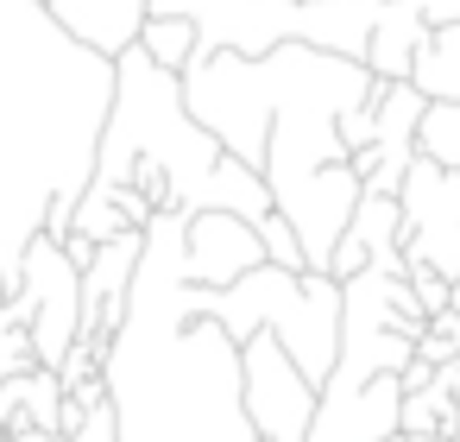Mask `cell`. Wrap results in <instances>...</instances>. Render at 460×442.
<instances>
[{
	"label": "cell",
	"mask_w": 460,
	"mask_h": 442,
	"mask_svg": "<svg viewBox=\"0 0 460 442\" xmlns=\"http://www.w3.org/2000/svg\"><path fill=\"white\" fill-rule=\"evenodd\" d=\"M177 77H183L190 114L240 165H252L265 177L278 215L303 240L309 272H328V259L359 209V171L341 140V114L378 89L372 64L284 39L259 58L196 51Z\"/></svg>",
	"instance_id": "6da1fadb"
},
{
	"label": "cell",
	"mask_w": 460,
	"mask_h": 442,
	"mask_svg": "<svg viewBox=\"0 0 460 442\" xmlns=\"http://www.w3.org/2000/svg\"><path fill=\"white\" fill-rule=\"evenodd\" d=\"M114 102V58L76 45L45 0H0V284L39 234L70 240Z\"/></svg>",
	"instance_id": "7a4b0ae2"
},
{
	"label": "cell",
	"mask_w": 460,
	"mask_h": 442,
	"mask_svg": "<svg viewBox=\"0 0 460 442\" xmlns=\"http://www.w3.org/2000/svg\"><path fill=\"white\" fill-rule=\"evenodd\" d=\"M102 373L120 417V442H259L246 417L240 341L221 316H202L190 303L183 209H158L146 221V253Z\"/></svg>",
	"instance_id": "3957f363"
},
{
	"label": "cell",
	"mask_w": 460,
	"mask_h": 442,
	"mask_svg": "<svg viewBox=\"0 0 460 442\" xmlns=\"http://www.w3.org/2000/svg\"><path fill=\"white\" fill-rule=\"evenodd\" d=\"M139 171H164L171 184V209L202 215V209H234L246 221L271 215V190L252 165H240L183 102V77L164 70L158 58H146L139 45L114 58V102H108V127L95 146V177L76 203L70 234L95 247V221L108 209V196L120 184H133Z\"/></svg>",
	"instance_id": "277c9868"
},
{
	"label": "cell",
	"mask_w": 460,
	"mask_h": 442,
	"mask_svg": "<svg viewBox=\"0 0 460 442\" xmlns=\"http://www.w3.org/2000/svg\"><path fill=\"white\" fill-rule=\"evenodd\" d=\"M190 303L202 316H221L234 341H246L252 329H271L315 385L334 366V347H341V278L334 272H296V266L259 259L234 284H190Z\"/></svg>",
	"instance_id": "5b68a950"
},
{
	"label": "cell",
	"mask_w": 460,
	"mask_h": 442,
	"mask_svg": "<svg viewBox=\"0 0 460 442\" xmlns=\"http://www.w3.org/2000/svg\"><path fill=\"white\" fill-rule=\"evenodd\" d=\"M152 14H190L196 51H271L284 39L366 58L385 0H152Z\"/></svg>",
	"instance_id": "8992f818"
},
{
	"label": "cell",
	"mask_w": 460,
	"mask_h": 442,
	"mask_svg": "<svg viewBox=\"0 0 460 442\" xmlns=\"http://www.w3.org/2000/svg\"><path fill=\"white\" fill-rule=\"evenodd\" d=\"M397 247L403 266H435L441 278H460V171L435 158H410L397 190Z\"/></svg>",
	"instance_id": "52a82bcc"
},
{
	"label": "cell",
	"mask_w": 460,
	"mask_h": 442,
	"mask_svg": "<svg viewBox=\"0 0 460 442\" xmlns=\"http://www.w3.org/2000/svg\"><path fill=\"white\" fill-rule=\"evenodd\" d=\"M240 366H246V417H252L259 442H309L322 385L290 360V347L271 329H252L240 341Z\"/></svg>",
	"instance_id": "ba28073f"
},
{
	"label": "cell",
	"mask_w": 460,
	"mask_h": 442,
	"mask_svg": "<svg viewBox=\"0 0 460 442\" xmlns=\"http://www.w3.org/2000/svg\"><path fill=\"white\" fill-rule=\"evenodd\" d=\"M422 89L403 77V83H378L372 89V146L353 152V171H359V190H378V196H397L403 190V171L416 158V121H422Z\"/></svg>",
	"instance_id": "9c48e42d"
},
{
	"label": "cell",
	"mask_w": 460,
	"mask_h": 442,
	"mask_svg": "<svg viewBox=\"0 0 460 442\" xmlns=\"http://www.w3.org/2000/svg\"><path fill=\"white\" fill-rule=\"evenodd\" d=\"M139 253H146V228H120L108 240H95V253L83 259V335L102 341V347L114 341V329L127 316V291H133Z\"/></svg>",
	"instance_id": "30bf717a"
},
{
	"label": "cell",
	"mask_w": 460,
	"mask_h": 442,
	"mask_svg": "<svg viewBox=\"0 0 460 442\" xmlns=\"http://www.w3.org/2000/svg\"><path fill=\"white\" fill-rule=\"evenodd\" d=\"M259 259H265V240L246 215H234V209L190 215V284H234Z\"/></svg>",
	"instance_id": "8fae6325"
},
{
	"label": "cell",
	"mask_w": 460,
	"mask_h": 442,
	"mask_svg": "<svg viewBox=\"0 0 460 442\" xmlns=\"http://www.w3.org/2000/svg\"><path fill=\"white\" fill-rule=\"evenodd\" d=\"M45 7L58 14V26L76 45H89L102 58L133 51L139 32H146V20H152V0H45Z\"/></svg>",
	"instance_id": "7c38bea8"
},
{
	"label": "cell",
	"mask_w": 460,
	"mask_h": 442,
	"mask_svg": "<svg viewBox=\"0 0 460 442\" xmlns=\"http://www.w3.org/2000/svg\"><path fill=\"white\" fill-rule=\"evenodd\" d=\"M372 259L403 272V247H397V196L359 190V209H353V221H347V234H341L328 272H334V278H353V272L372 266Z\"/></svg>",
	"instance_id": "4fadbf2b"
},
{
	"label": "cell",
	"mask_w": 460,
	"mask_h": 442,
	"mask_svg": "<svg viewBox=\"0 0 460 442\" xmlns=\"http://www.w3.org/2000/svg\"><path fill=\"white\" fill-rule=\"evenodd\" d=\"M422 39H429V26L416 20L410 0H385V14H378V26H372V45H366L372 77H378V83H403Z\"/></svg>",
	"instance_id": "5bb4252c"
},
{
	"label": "cell",
	"mask_w": 460,
	"mask_h": 442,
	"mask_svg": "<svg viewBox=\"0 0 460 442\" xmlns=\"http://www.w3.org/2000/svg\"><path fill=\"white\" fill-rule=\"evenodd\" d=\"M410 83H416L429 102H460V20L429 26V39L416 45Z\"/></svg>",
	"instance_id": "9a60e30c"
},
{
	"label": "cell",
	"mask_w": 460,
	"mask_h": 442,
	"mask_svg": "<svg viewBox=\"0 0 460 442\" xmlns=\"http://www.w3.org/2000/svg\"><path fill=\"white\" fill-rule=\"evenodd\" d=\"M139 51L158 58L164 70H183V64L196 58V20H190V14H152L146 32H139Z\"/></svg>",
	"instance_id": "2e32d148"
},
{
	"label": "cell",
	"mask_w": 460,
	"mask_h": 442,
	"mask_svg": "<svg viewBox=\"0 0 460 442\" xmlns=\"http://www.w3.org/2000/svg\"><path fill=\"white\" fill-rule=\"evenodd\" d=\"M416 152L460 171V102H422V121H416Z\"/></svg>",
	"instance_id": "e0dca14e"
},
{
	"label": "cell",
	"mask_w": 460,
	"mask_h": 442,
	"mask_svg": "<svg viewBox=\"0 0 460 442\" xmlns=\"http://www.w3.org/2000/svg\"><path fill=\"white\" fill-rule=\"evenodd\" d=\"M454 404L435 392V385H416V392H403V429L410 436H422V429H454Z\"/></svg>",
	"instance_id": "ac0fdd59"
},
{
	"label": "cell",
	"mask_w": 460,
	"mask_h": 442,
	"mask_svg": "<svg viewBox=\"0 0 460 442\" xmlns=\"http://www.w3.org/2000/svg\"><path fill=\"white\" fill-rule=\"evenodd\" d=\"M403 278L416 284V297H422V310H429V316H435V310H447V284H454V278H441L435 266H403Z\"/></svg>",
	"instance_id": "d6986e66"
},
{
	"label": "cell",
	"mask_w": 460,
	"mask_h": 442,
	"mask_svg": "<svg viewBox=\"0 0 460 442\" xmlns=\"http://www.w3.org/2000/svg\"><path fill=\"white\" fill-rule=\"evenodd\" d=\"M70 442H120V417H114V398H102L89 417H83V429L70 436Z\"/></svg>",
	"instance_id": "ffe728a7"
},
{
	"label": "cell",
	"mask_w": 460,
	"mask_h": 442,
	"mask_svg": "<svg viewBox=\"0 0 460 442\" xmlns=\"http://www.w3.org/2000/svg\"><path fill=\"white\" fill-rule=\"evenodd\" d=\"M454 354H460V335H447V329H435V322H429V329L416 335V360L441 366V360H454Z\"/></svg>",
	"instance_id": "44dd1931"
},
{
	"label": "cell",
	"mask_w": 460,
	"mask_h": 442,
	"mask_svg": "<svg viewBox=\"0 0 460 442\" xmlns=\"http://www.w3.org/2000/svg\"><path fill=\"white\" fill-rule=\"evenodd\" d=\"M410 7H416L422 26H447V20H460V0H410Z\"/></svg>",
	"instance_id": "7402d4cb"
},
{
	"label": "cell",
	"mask_w": 460,
	"mask_h": 442,
	"mask_svg": "<svg viewBox=\"0 0 460 442\" xmlns=\"http://www.w3.org/2000/svg\"><path fill=\"white\" fill-rule=\"evenodd\" d=\"M429 385H435V392H441V398H447V404H454V410H460V354H454V360H441V366H435V379H429Z\"/></svg>",
	"instance_id": "603a6c76"
},
{
	"label": "cell",
	"mask_w": 460,
	"mask_h": 442,
	"mask_svg": "<svg viewBox=\"0 0 460 442\" xmlns=\"http://www.w3.org/2000/svg\"><path fill=\"white\" fill-rule=\"evenodd\" d=\"M7 442H70V436L64 429H13Z\"/></svg>",
	"instance_id": "cb8c5ba5"
},
{
	"label": "cell",
	"mask_w": 460,
	"mask_h": 442,
	"mask_svg": "<svg viewBox=\"0 0 460 442\" xmlns=\"http://www.w3.org/2000/svg\"><path fill=\"white\" fill-rule=\"evenodd\" d=\"M403 436H410V429H403ZM410 442H454V436H447V429H422V436H410Z\"/></svg>",
	"instance_id": "d4e9b609"
},
{
	"label": "cell",
	"mask_w": 460,
	"mask_h": 442,
	"mask_svg": "<svg viewBox=\"0 0 460 442\" xmlns=\"http://www.w3.org/2000/svg\"><path fill=\"white\" fill-rule=\"evenodd\" d=\"M447 303H454V310H460V278H454V284H447Z\"/></svg>",
	"instance_id": "484cf974"
},
{
	"label": "cell",
	"mask_w": 460,
	"mask_h": 442,
	"mask_svg": "<svg viewBox=\"0 0 460 442\" xmlns=\"http://www.w3.org/2000/svg\"><path fill=\"white\" fill-rule=\"evenodd\" d=\"M385 442H410V436H403V429H391V436H385Z\"/></svg>",
	"instance_id": "4316f807"
},
{
	"label": "cell",
	"mask_w": 460,
	"mask_h": 442,
	"mask_svg": "<svg viewBox=\"0 0 460 442\" xmlns=\"http://www.w3.org/2000/svg\"><path fill=\"white\" fill-rule=\"evenodd\" d=\"M447 436H454V442H460V417H454V429H447Z\"/></svg>",
	"instance_id": "83f0119b"
},
{
	"label": "cell",
	"mask_w": 460,
	"mask_h": 442,
	"mask_svg": "<svg viewBox=\"0 0 460 442\" xmlns=\"http://www.w3.org/2000/svg\"><path fill=\"white\" fill-rule=\"evenodd\" d=\"M0 303H7V284H0Z\"/></svg>",
	"instance_id": "f1b7e54d"
}]
</instances>
